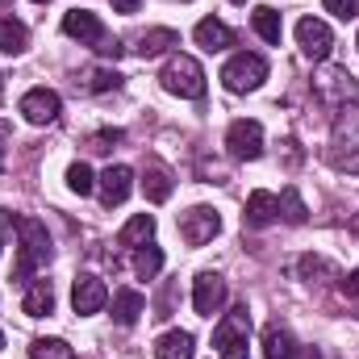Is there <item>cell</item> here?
Here are the masks:
<instances>
[{"mask_svg":"<svg viewBox=\"0 0 359 359\" xmlns=\"http://www.w3.org/2000/svg\"><path fill=\"white\" fill-rule=\"evenodd\" d=\"M13 226H17V238H21V247H17V268H13V280H29L34 271H38L42 264H46V259H50V234H46V226H42L38 217H17Z\"/></svg>","mask_w":359,"mask_h":359,"instance_id":"1","label":"cell"},{"mask_svg":"<svg viewBox=\"0 0 359 359\" xmlns=\"http://www.w3.org/2000/svg\"><path fill=\"white\" fill-rule=\"evenodd\" d=\"M63 34H67V38H76L80 46L100 50L104 59H121V50H126L117 38H109V34H104L100 17H96V13H88V8H72V13L63 17Z\"/></svg>","mask_w":359,"mask_h":359,"instance_id":"2","label":"cell"},{"mask_svg":"<svg viewBox=\"0 0 359 359\" xmlns=\"http://www.w3.org/2000/svg\"><path fill=\"white\" fill-rule=\"evenodd\" d=\"M159 80H163V88L172 96H184V100H201L205 96V72H201V63L192 55H172Z\"/></svg>","mask_w":359,"mask_h":359,"instance_id":"3","label":"cell"},{"mask_svg":"<svg viewBox=\"0 0 359 359\" xmlns=\"http://www.w3.org/2000/svg\"><path fill=\"white\" fill-rule=\"evenodd\" d=\"M268 80V59L264 55H234L226 67H222V84L230 92H255L259 84Z\"/></svg>","mask_w":359,"mask_h":359,"instance_id":"4","label":"cell"},{"mask_svg":"<svg viewBox=\"0 0 359 359\" xmlns=\"http://www.w3.org/2000/svg\"><path fill=\"white\" fill-rule=\"evenodd\" d=\"M347 142V155H339V159H330L339 172H351L359 176V109H343L339 113V130H334V147H343Z\"/></svg>","mask_w":359,"mask_h":359,"instance_id":"5","label":"cell"},{"mask_svg":"<svg viewBox=\"0 0 359 359\" xmlns=\"http://www.w3.org/2000/svg\"><path fill=\"white\" fill-rule=\"evenodd\" d=\"M217 230H222V217H217V209H209V205H196V209L180 213V234H184L188 247H205Z\"/></svg>","mask_w":359,"mask_h":359,"instance_id":"6","label":"cell"},{"mask_svg":"<svg viewBox=\"0 0 359 359\" xmlns=\"http://www.w3.org/2000/svg\"><path fill=\"white\" fill-rule=\"evenodd\" d=\"M222 305H226V280L217 271H201L192 280V309L201 318H213V313H222Z\"/></svg>","mask_w":359,"mask_h":359,"instance_id":"7","label":"cell"},{"mask_svg":"<svg viewBox=\"0 0 359 359\" xmlns=\"http://www.w3.org/2000/svg\"><path fill=\"white\" fill-rule=\"evenodd\" d=\"M226 147H230V155L234 159H259L264 155V126L259 121H234L230 130H226Z\"/></svg>","mask_w":359,"mask_h":359,"instance_id":"8","label":"cell"},{"mask_svg":"<svg viewBox=\"0 0 359 359\" xmlns=\"http://www.w3.org/2000/svg\"><path fill=\"white\" fill-rule=\"evenodd\" d=\"M59 109H63V100H59V92H50V88H29L21 96V117L29 126H50L59 117Z\"/></svg>","mask_w":359,"mask_h":359,"instance_id":"9","label":"cell"},{"mask_svg":"<svg viewBox=\"0 0 359 359\" xmlns=\"http://www.w3.org/2000/svg\"><path fill=\"white\" fill-rule=\"evenodd\" d=\"M297 42H301V50H305L309 59H326V55L334 50V34H330V25L318 21V17H301V21H297Z\"/></svg>","mask_w":359,"mask_h":359,"instance_id":"10","label":"cell"},{"mask_svg":"<svg viewBox=\"0 0 359 359\" xmlns=\"http://www.w3.org/2000/svg\"><path fill=\"white\" fill-rule=\"evenodd\" d=\"M104 301H109V288L100 284V276H76V284H72V309H76L80 318L100 313Z\"/></svg>","mask_w":359,"mask_h":359,"instance_id":"11","label":"cell"},{"mask_svg":"<svg viewBox=\"0 0 359 359\" xmlns=\"http://www.w3.org/2000/svg\"><path fill=\"white\" fill-rule=\"evenodd\" d=\"M247 334H251V313H247V305H234V309L222 313V322L213 326V347L226 351L230 343H247Z\"/></svg>","mask_w":359,"mask_h":359,"instance_id":"12","label":"cell"},{"mask_svg":"<svg viewBox=\"0 0 359 359\" xmlns=\"http://www.w3.org/2000/svg\"><path fill=\"white\" fill-rule=\"evenodd\" d=\"M264 355L268 359H318V347H301L288 330L268 326L264 330Z\"/></svg>","mask_w":359,"mask_h":359,"instance_id":"13","label":"cell"},{"mask_svg":"<svg viewBox=\"0 0 359 359\" xmlns=\"http://www.w3.org/2000/svg\"><path fill=\"white\" fill-rule=\"evenodd\" d=\"M96 188H100V201L113 209V205H121V201L130 196V188H134V172H130L126 163H113V168H104V172H100Z\"/></svg>","mask_w":359,"mask_h":359,"instance_id":"14","label":"cell"},{"mask_svg":"<svg viewBox=\"0 0 359 359\" xmlns=\"http://www.w3.org/2000/svg\"><path fill=\"white\" fill-rule=\"evenodd\" d=\"M192 38H196V46H205L209 55H213V50H226V46H234V29H230L226 21H217V17H205V21H196Z\"/></svg>","mask_w":359,"mask_h":359,"instance_id":"15","label":"cell"},{"mask_svg":"<svg viewBox=\"0 0 359 359\" xmlns=\"http://www.w3.org/2000/svg\"><path fill=\"white\" fill-rule=\"evenodd\" d=\"M276 217H280V201H276L271 192L259 188V192L247 196V213H243V222H247L251 230H264V226H271Z\"/></svg>","mask_w":359,"mask_h":359,"instance_id":"16","label":"cell"},{"mask_svg":"<svg viewBox=\"0 0 359 359\" xmlns=\"http://www.w3.org/2000/svg\"><path fill=\"white\" fill-rule=\"evenodd\" d=\"M142 309H147V297L142 292H134V288H117L113 292V322L117 326H134L142 318Z\"/></svg>","mask_w":359,"mask_h":359,"instance_id":"17","label":"cell"},{"mask_svg":"<svg viewBox=\"0 0 359 359\" xmlns=\"http://www.w3.org/2000/svg\"><path fill=\"white\" fill-rule=\"evenodd\" d=\"M21 309H25L29 318H46V313L55 309V284H50V280H29Z\"/></svg>","mask_w":359,"mask_h":359,"instance_id":"18","label":"cell"},{"mask_svg":"<svg viewBox=\"0 0 359 359\" xmlns=\"http://www.w3.org/2000/svg\"><path fill=\"white\" fill-rule=\"evenodd\" d=\"M196 355V339L188 330H168L155 343V359H192Z\"/></svg>","mask_w":359,"mask_h":359,"instance_id":"19","label":"cell"},{"mask_svg":"<svg viewBox=\"0 0 359 359\" xmlns=\"http://www.w3.org/2000/svg\"><path fill=\"white\" fill-rule=\"evenodd\" d=\"M168 46H180L176 29H147V34H138V42H134V50H138L142 59H155V55H163Z\"/></svg>","mask_w":359,"mask_h":359,"instance_id":"20","label":"cell"},{"mask_svg":"<svg viewBox=\"0 0 359 359\" xmlns=\"http://www.w3.org/2000/svg\"><path fill=\"white\" fill-rule=\"evenodd\" d=\"M151 234H155V217H151V213H134V217L121 226L117 243H121V247H138V243H151Z\"/></svg>","mask_w":359,"mask_h":359,"instance_id":"21","label":"cell"},{"mask_svg":"<svg viewBox=\"0 0 359 359\" xmlns=\"http://www.w3.org/2000/svg\"><path fill=\"white\" fill-rule=\"evenodd\" d=\"M29 46V29L13 17H0V55H21Z\"/></svg>","mask_w":359,"mask_h":359,"instance_id":"22","label":"cell"},{"mask_svg":"<svg viewBox=\"0 0 359 359\" xmlns=\"http://www.w3.org/2000/svg\"><path fill=\"white\" fill-rule=\"evenodd\" d=\"M251 25H255V34L264 38V42H271V46H280V38H284V25H280V13L276 8H255L251 13Z\"/></svg>","mask_w":359,"mask_h":359,"instance_id":"23","label":"cell"},{"mask_svg":"<svg viewBox=\"0 0 359 359\" xmlns=\"http://www.w3.org/2000/svg\"><path fill=\"white\" fill-rule=\"evenodd\" d=\"M318 92H322L326 100H339V96H351L355 84H351V76H347L343 67H330L326 76H318Z\"/></svg>","mask_w":359,"mask_h":359,"instance_id":"24","label":"cell"},{"mask_svg":"<svg viewBox=\"0 0 359 359\" xmlns=\"http://www.w3.org/2000/svg\"><path fill=\"white\" fill-rule=\"evenodd\" d=\"M142 192H147L151 205H163V201L172 196V176H168L163 168H147V176H142Z\"/></svg>","mask_w":359,"mask_h":359,"instance_id":"25","label":"cell"},{"mask_svg":"<svg viewBox=\"0 0 359 359\" xmlns=\"http://www.w3.org/2000/svg\"><path fill=\"white\" fill-rule=\"evenodd\" d=\"M276 201H280V217H284L288 226H305L309 209H305V201H301V192H297V188H284Z\"/></svg>","mask_w":359,"mask_h":359,"instance_id":"26","label":"cell"},{"mask_svg":"<svg viewBox=\"0 0 359 359\" xmlns=\"http://www.w3.org/2000/svg\"><path fill=\"white\" fill-rule=\"evenodd\" d=\"M134 271H138V280H155V276L163 271V251H159V247H142V251L134 255Z\"/></svg>","mask_w":359,"mask_h":359,"instance_id":"27","label":"cell"},{"mask_svg":"<svg viewBox=\"0 0 359 359\" xmlns=\"http://www.w3.org/2000/svg\"><path fill=\"white\" fill-rule=\"evenodd\" d=\"M29 359H76V351L63 343V339H38L29 347Z\"/></svg>","mask_w":359,"mask_h":359,"instance_id":"28","label":"cell"},{"mask_svg":"<svg viewBox=\"0 0 359 359\" xmlns=\"http://www.w3.org/2000/svg\"><path fill=\"white\" fill-rule=\"evenodd\" d=\"M67 188H72L76 196H88L92 188H96V176H92L88 163H72V168H67Z\"/></svg>","mask_w":359,"mask_h":359,"instance_id":"29","label":"cell"},{"mask_svg":"<svg viewBox=\"0 0 359 359\" xmlns=\"http://www.w3.org/2000/svg\"><path fill=\"white\" fill-rule=\"evenodd\" d=\"M117 84H121V76H117V72H109V67H96V72L84 76V92H113Z\"/></svg>","mask_w":359,"mask_h":359,"instance_id":"30","label":"cell"},{"mask_svg":"<svg viewBox=\"0 0 359 359\" xmlns=\"http://www.w3.org/2000/svg\"><path fill=\"white\" fill-rule=\"evenodd\" d=\"M121 138H126L121 130H100V134H92V138H88V151H96V155H104V151H113V147H117Z\"/></svg>","mask_w":359,"mask_h":359,"instance_id":"31","label":"cell"},{"mask_svg":"<svg viewBox=\"0 0 359 359\" xmlns=\"http://www.w3.org/2000/svg\"><path fill=\"white\" fill-rule=\"evenodd\" d=\"M322 4H326V13H334V17H343V21L359 17V0H322Z\"/></svg>","mask_w":359,"mask_h":359,"instance_id":"32","label":"cell"},{"mask_svg":"<svg viewBox=\"0 0 359 359\" xmlns=\"http://www.w3.org/2000/svg\"><path fill=\"white\" fill-rule=\"evenodd\" d=\"M326 271H330V264L318 259V255H305V259H301V276H326Z\"/></svg>","mask_w":359,"mask_h":359,"instance_id":"33","label":"cell"},{"mask_svg":"<svg viewBox=\"0 0 359 359\" xmlns=\"http://www.w3.org/2000/svg\"><path fill=\"white\" fill-rule=\"evenodd\" d=\"M222 359H251V351H247V343H230V347L222 351Z\"/></svg>","mask_w":359,"mask_h":359,"instance_id":"34","label":"cell"},{"mask_svg":"<svg viewBox=\"0 0 359 359\" xmlns=\"http://www.w3.org/2000/svg\"><path fill=\"white\" fill-rule=\"evenodd\" d=\"M343 292H347V297H359V268L351 271L347 280H343Z\"/></svg>","mask_w":359,"mask_h":359,"instance_id":"35","label":"cell"},{"mask_svg":"<svg viewBox=\"0 0 359 359\" xmlns=\"http://www.w3.org/2000/svg\"><path fill=\"white\" fill-rule=\"evenodd\" d=\"M138 4H142V0H113L117 13H138Z\"/></svg>","mask_w":359,"mask_h":359,"instance_id":"36","label":"cell"},{"mask_svg":"<svg viewBox=\"0 0 359 359\" xmlns=\"http://www.w3.org/2000/svg\"><path fill=\"white\" fill-rule=\"evenodd\" d=\"M351 234H355V238H359V213H355V217H351Z\"/></svg>","mask_w":359,"mask_h":359,"instance_id":"37","label":"cell"},{"mask_svg":"<svg viewBox=\"0 0 359 359\" xmlns=\"http://www.w3.org/2000/svg\"><path fill=\"white\" fill-rule=\"evenodd\" d=\"M8 4H13V0H0V8H8Z\"/></svg>","mask_w":359,"mask_h":359,"instance_id":"38","label":"cell"},{"mask_svg":"<svg viewBox=\"0 0 359 359\" xmlns=\"http://www.w3.org/2000/svg\"><path fill=\"white\" fill-rule=\"evenodd\" d=\"M0 96H4V76H0Z\"/></svg>","mask_w":359,"mask_h":359,"instance_id":"39","label":"cell"},{"mask_svg":"<svg viewBox=\"0 0 359 359\" xmlns=\"http://www.w3.org/2000/svg\"><path fill=\"white\" fill-rule=\"evenodd\" d=\"M230 4H247V0H230Z\"/></svg>","mask_w":359,"mask_h":359,"instance_id":"40","label":"cell"},{"mask_svg":"<svg viewBox=\"0 0 359 359\" xmlns=\"http://www.w3.org/2000/svg\"><path fill=\"white\" fill-rule=\"evenodd\" d=\"M0 347H4V334H0Z\"/></svg>","mask_w":359,"mask_h":359,"instance_id":"41","label":"cell"},{"mask_svg":"<svg viewBox=\"0 0 359 359\" xmlns=\"http://www.w3.org/2000/svg\"><path fill=\"white\" fill-rule=\"evenodd\" d=\"M38 4H46V0H38Z\"/></svg>","mask_w":359,"mask_h":359,"instance_id":"42","label":"cell"},{"mask_svg":"<svg viewBox=\"0 0 359 359\" xmlns=\"http://www.w3.org/2000/svg\"><path fill=\"white\" fill-rule=\"evenodd\" d=\"M355 46H359V38H355Z\"/></svg>","mask_w":359,"mask_h":359,"instance_id":"43","label":"cell"}]
</instances>
